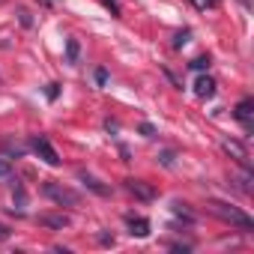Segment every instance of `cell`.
Listing matches in <instances>:
<instances>
[{
	"label": "cell",
	"mask_w": 254,
	"mask_h": 254,
	"mask_svg": "<svg viewBox=\"0 0 254 254\" xmlns=\"http://www.w3.org/2000/svg\"><path fill=\"white\" fill-rule=\"evenodd\" d=\"M206 206H209V212H212L215 218H221V221H227V224H233V227H239V230H254V221H251L242 209H236V206H230V203H224V200H209Z\"/></svg>",
	"instance_id": "6da1fadb"
},
{
	"label": "cell",
	"mask_w": 254,
	"mask_h": 254,
	"mask_svg": "<svg viewBox=\"0 0 254 254\" xmlns=\"http://www.w3.org/2000/svg\"><path fill=\"white\" fill-rule=\"evenodd\" d=\"M42 194L48 197V200H54L57 206H78L81 203V194L78 191H72V189H66V186H60V183H45L42 186Z\"/></svg>",
	"instance_id": "7a4b0ae2"
},
{
	"label": "cell",
	"mask_w": 254,
	"mask_h": 254,
	"mask_svg": "<svg viewBox=\"0 0 254 254\" xmlns=\"http://www.w3.org/2000/svg\"><path fill=\"white\" fill-rule=\"evenodd\" d=\"M30 150H33L45 165H51V168L60 165V156H57V150L51 147V141H48L45 135H33V138H30Z\"/></svg>",
	"instance_id": "3957f363"
},
{
	"label": "cell",
	"mask_w": 254,
	"mask_h": 254,
	"mask_svg": "<svg viewBox=\"0 0 254 254\" xmlns=\"http://www.w3.org/2000/svg\"><path fill=\"white\" fill-rule=\"evenodd\" d=\"M233 117H236V123L242 126L245 132H251V129H254V99L245 96V99L233 108Z\"/></svg>",
	"instance_id": "277c9868"
},
{
	"label": "cell",
	"mask_w": 254,
	"mask_h": 254,
	"mask_svg": "<svg viewBox=\"0 0 254 254\" xmlns=\"http://www.w3.org/2000/svg\"><path fill=\"white\" fill-rule=\"evenodd\" d=\"M126 191L135 194V197H138V200H144V203L156 200V189H153L150 183H144V180H126Z\"/></svg>",
	"instance_id": "5b68a950"
},
{
	"label": "cell",
	"mask_w": 254,
	"mask_h": 254,
	"mask_svg": "<svg viewBox=\"0 0 254 254\" xmlns=\"http://www.w3.org/2000/svg\"><path fill=\"white\" fill-rule=\"evenodd\" d=\"M36 221H39L42 227H51V230H63V227L72 224V218H69L66 212H42Z\"/></svg>",
	"instance_id": "8992f818"
},
{
	"label": "cell",
	"mask_w": 254,
	"mask_h": 254,
	"mask_svg": "<svg viewBox=\"0 0 254 254\" xmlns=\"http://www.w3.org/2000/svg\"><path fill=\"white\" fill-rule=\"evenodd\" d=\"M78 180H81L93 194H99V197H108V194H111V186H105L102 180H96V177H93V174H87V171H78Z\"/></svg>",
	"instance_id": "52a82bcc"
},
{
	"label": "cell",
	"mask_w": 254,
	"mask_h": 254,
	"mask_svg": "<svg viewBox=\"0 0 254 254\" xmlns=\"http://www.w3.org/2000/svg\"><path fill=\"white\" fill-rule=\"evenodd\" d=\"M215 90H218V84H215V78H209V75H200V78L194 81V96H197V99H212Z\"/></svg>",
	"instance_id": "ba28073f"
},
{
	"label": "cell",
	"mask_w": 254,
	"mask_h": 254,
	"mask_svg": "<svg viewBox=\"0 0 254 254\" xmlns=\"http://www.w3.org/2000/svg\"><path fill=\"white\" fill-rule=\"evenodd\" d=\"M221 147H224V153H227V156H233V159L239 162V168H251V162H248V153H245V147H242L239 141H224Z\"/></svg>",
	"instance_id": "9c48e42d"
},
{
	"label": "cell",
	"mask_w": 254,
	"mask_h": 254,
	"mask_svg": "<svg viewBox=\"0 0 254 254\" xmlns=\"http://www.w3.org/2000/svg\"><path fill=\"white\" fill-rule=\"evenodd\" d=\"M126 224H129V233H132V236H138V239L150 236V221H147V218H141V215H126Z\"/></svg>",
	"instance_id": "30bf717a"
},
{
	"label": "cell",
	"mask_w": 254,
	"mask_h": 254,
	"mask_svg": "<svg viewBox=\"0 0 254 254\" xmlns=\"http://www.w3.org/2000/svg\"><path fill=\"white\" fill-rule=\"evenodd\" d=\"M171 209H174V215H180L186 224H194V212L189 209V203H183V200H174V203H171Z\"/></svg>",
	"instance_id": "8fae6325"
},
{
	"label": "cell",
	"mask_w": 254,
	"mask_h": 254,
	"mask_svg": "<svg viewBox=\"0 0 254 254\" xmlns=\"http://www.w3.org/2000/svg\"><path fill=\"white\" fill-rule=\"evenodd\" d=\"M78 54H81V45H78V39H66V63H78Z\"/></svg>",
	"instance_id": "7c38bea8"
},
{
	"label": "cell",
	"mask_w": 254,
	"mask_h": 254,
	"mask_svg": "<svg viewBox=\"0 0 254 254\" xmlns=\"http://www.w3.org/2000/svg\"><path fill=\"white\" fill-rule=\"evenodd\" d=\"M0 150H3L6 156H12V159H21L24 156V147L15 144V141H3V144H0Z\"/></svg>",
	"instance_id": "4fadbf2b"
},
{
	"label": "cell",
	"mask_w": 254,
	"mask_h": 254,
	"mask_svg": "<svg viewBox=\"0 0 254 254\" xmlns=\"http://www.w3.org/2000/svg\"><path fill=\"white\" fill-rule=\"evenodd\" d=\"M209 63H212V57H209V54H203V57H194L189 66H191L194 72H203V69H209Z\"/></svg>",
	"instance_id": "5bb4252c"
},
{
	"label": "cell",
	"mask_w": 254,
	"mask_h": 254,
	"mask_svg": "<svg viewBox=\"0 0 254 254\" xmlns=\"http://www.w3.org/2000/svg\"><path fill=\"white\" fill-rule=\"evenodd\" d=\"M189 39H191V30H180L177 36H174V48L180 51V48H186L189 45Z\"/></svg>",
	"instance_id": "9a60e30c"
},
{
	"label": "cell",
	"mask_w": 254,
	"mask_h": 254,
	"mask_svg": "<svg viewBox=\"0 0 254 254\" xmlns=\"http://www.w3.org/2000/svg\"><path fill=\"white\" fill-rule=\"evenodd\" d=\"M15 203H18V209H24V206H27V191H24V186H21V183H15Z\"/></svg>",
	"instance_id": "2e32d148"
},
{
	"label": "cell",
	"mask_w": 254,
	"mask_h": 254,
	"mask_svg": "<svg viewBox=\"0 0 254 254\" xmlns=\"http://www.w3.org/2000/svg\"><path fill=\"white\" fill-rule=\"evenodd\" d=\"M6 177H12V162L0 159V180H6Z\"/></svg>",
	"instance_id": "e0dca14e"
},
{
	"label": "cell",
	"mask_w": 254,
	"mask_h": 254,
	"mask_svg": "<svg viewBox=\"0 0 254 254\" xmlns=\"http://www.w3.org/2000/svg\"><path fill=\"white\" fill-rule=\"evenodd\" d=\"M159 162H162L165 168H174V150H165V153H159Z\"/></svg>",
	"instance_id": "ac0fdd59"
},
{
	"label": "cell",
	"mask_w": 254,
	"mask_h": 254,
	"mask_svg": "<svg viewBox=\"0 0 254 254\" xmlns=\"http://www.w3.org/2000/svg\"><path fill=\"white\" fill-rule=\"evenodd\" d=\"M144 138H156V126L153 123H141V129H138Z\"/></svg>",
	"instance_id": "d6986e66"
},
{
	"label": "cell",
	"mask_w": 254,
	"mask_h": 254,
	"mask_svg": "<svg viewBox=\"0 0 254 254\" xmlns=\"http://www.w3.org/2000/svg\"><path fill=\"white\" fill-rule=\"evenodd\" d=\"M93 78H96V84H99V87H105V84H108V69H96V72H93Z\"/></svg>",
	"instance_id": "ffe728a7"
},
{
	"label": "cell",
	"mask_w": 254,
	"mask_h": 254,
	"mask_svg": "<svg viewBox=\"0 0 254 254\" xmlns=\"http://www.w3.org/2000/svg\"><path fill=\"white\" fill-rule=\"evenodd\" d=\"M191 3H194V9H212L218 0H191Z\"/></svg>",
	"instance_id": "44dd1931"
},
{
	"label": "cell",
	"mask_w": 254,
	"mask_h": 254,
	"mask_svg": "<svg viewBox=\"0 0 254 254\" xmlns=\"http://www.w3.org/2000/svg\"><path fill=\"white\" fill-rule=\"evenodd\" d=\"M45 96H48V99L54 102V99L60 96V84H48V87H45Z\"/></svg>",
	"instance_id": "7402d4cb"
},
{
	"label": "cell",
	"mask_w": 254,
	"mask_h": 254,
	"mask_svg": "<svg viewBox=\"0 0 254 254\" xmlns=\"http://www.w3.org/2000/svg\"><path fill=\"white\" fill-rule=\"evenodd\" d=\"M18 15H21V24H24V27H30V24H33V18H30V12H27V9H21Z\"/></svg>",
	"instance_id": "603a6c76"
},
{
	"label": "cell",
	"mask_w": 254,
	"mask_h": 254,
	"mask_svg": "<svg viewBox=\"0 0 254 254\" xmlns=\"http://www.w3.org/2000/svg\"><path fill=\"white\" fill-rule=\"evenodd\" d=\"M105 129H108V132H120V123H117V120H105Z\"/></svg>",
	"instance_id": "cb8c5ba5"
},
{
	"label": "cell",
	"mask_w": 254,
	"mask_h": 254,
	"mask_svg": "<svg viewBox=\"0 0 254 254\" xmlns=\"http://www.w3.org/2000/svg\"><path fill=\"white\" fill-rule=\"evenodd\" d=\"M99 242H102V245H114V236H111V233H99Z\"/></svg>",
	"instance_id": "d4e9b609"
},
{
	"label": "cell",
	"mask_w": 254,
	"mask_h": 254,
	"mask_svg": "<svg viewBox=\"0 0 254 254\" xmlns=\"http://www.w3.org/2000/svg\"><path fill=\"white\" fill-rule=\"evenodd\" d=\"M120 156H123V162H132V153H129V147H120Z\"/></svg>",
	"instance_id": "484cf974"
},
{
	"label": "cell",
	"mask_w": 254,
	"mask_h": 254,
	"mask_svg": "<svg viewBox=\"0 0 254 254\" xmlns=\"http://www.w3.org/2000/svg\"><path fill=\"white\" fill-rule=\"evenodd\" d=\"M9 236H12V230L6 224H0V239H9Z\"/></svg>",
	"instance_id": "4316f807"
},
{
	"label": "cell",
	"mask_w": 254,
	"mask_h": 254,
	"mask_svg": "<svg viewBox=\"0 0 254 254\" xmlns=\"http://www.w3.org/2000/svg\"><path fill=\"white\" fill-rule=\"evenodd\" d=\"M242 6H251V3H248V0H242Z\"/></svg>",
	"instance_id": "83f0119b"
},
{
	"label": "cell",
	"mask_w": 254,
	"mask_h": 254,
	"mask_svg": "<svg viewBox=\"0 0 254 254\" xmlns=\"http://www.w3.org/2000/svg\"><path fill=\"white\" fill-rule=\"evenodd\" d=\"M42 3H54V0H42Z\"/></svg>",
	"instance_id": "f1b7e54d"
},
{
	"label": "cell",
	"mask_w": 254,
	"mask_h": 254,
	"mask_svg": "<svg viewBox=\"0 0 254 254\" xmlns=\"http://www.w3.org/2000/svg\"><path fill=\"white\" fill-rule=\"evenodd\" d=\"M0 3H3V0H0Z\"/></svg>",
	"instance_id": "f546056e"
}]
</instances>
